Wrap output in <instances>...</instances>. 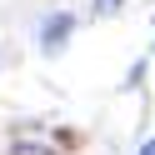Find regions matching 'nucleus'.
I'll use <instances>...</instances> for the list:
<instances>
[{"label": "nucleus", "mask_w": 155, "mask_h": 155, "mask_svg": "<svg viewBox=\"0 0 155 155\" xmlns=\"http://www.w3.org/2000/svg\"><path fill=\"white\" fill-rule=\"evenodd\" d=\"M140 155H155V140H145V150H140Z\"/></svg>", "instance_id": "f03ea898"}, {"label": "nucleus", "mask_w": 155, "mask_h": 155, "mask_svg": "<svg viewBox=\"0 0 155 155\" xmlns=\"http://www.w3.org/2000/svg\"><path fill=\"white\" fill-rule=\"evenodd\" d=\"M45 50H55V45L65 40V35H70V15H50V20H45Z\"/></svg>", "instance_id": "f257e3e1"}]
</instances>
